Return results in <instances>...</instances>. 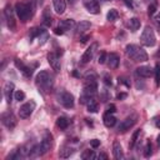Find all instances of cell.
Returning <instances> with one entry per match:
<instances>
[{"instance_id":"7dc6e473","label":"cell","mask_w":160,"mask_h":160,"mask_svg":"<svg viewBox=\"0 0 160 160\" xmlns=\"http://www.w3.org/2000/svg\"><path fill=\"white\" fill-rule=\"evenodd\" d=\"M124 2H125L129 8H132V0H124Z\"/></svg>"},{"instance_id":"b9f144b4","label":"cell","mask_w":160,"mask_h":160,"mask_svg":"<svg viewBox=\"0 0 160 160\" xmlns=\"http://www.w3.org/2000/svg\"><path fill=\"white\" fill-rule=\"evenodd\" d=\"M126 98H128V94L126 92H119L116 95V99L118 100H122V99H126Z\"/></svg>"},{"instance_id":"d6986e66","label":"cell","mask_w":160,"mask_h":160,"mask_svg":"<svg viewBox=\"0 0 160 160\" xmlns=\"http://www.w3.org/2000/svg\"><path fill=\"white\" fill-rule=\"evenodd\" d=\"M112 154H114V158H115V159H119V160L124 159L122 148H121V145H120L119 141H115V142L112 144Z\"/></svg>"},{"instance_id":"d4e9b609","label":"cell","mask_w":160,"mask_h":160,"mask_svg":"<svg viewBox=\"0 0 160 160\" xmlns=\"http://www.w3.org/2000/svg\"><path fill=\"white\" fill-rule=\"evenodd\" d=\"M128 25H129V28H130V30H131V31H136V30L140 28L141 22H140V20H139L138 18H131V19L129 20Z\"/></svg>"},{"instance_id":"f35d334b","label":"cell","mask_w":160,"mask_h":160,"mask_svg":"<svg viewBox=\"0 0 160 160\" xmlns=\"http://www.w3.org/2000/svg\"><path fill=\"white\" fill-rule=\"evenodd\" d=\"M155 11H156V5H155V4L149 5V8H148V14H149L150 16H152V15L155 14Z\"/></svg>"},{"instance_id":"bcb514c9","label":"cell","mask_w":160,"mask_h":160,"mask_svg":"<svg viewBox=\"0 0 160 160\" xmlns=\"http://www.w3.org/2000/svg\"><path fill=\"white\" fill-rule=\"evenodd\" d=\"M89 39H90V36H89V35H85V36H82L80 40H81V42H86Z\"/></svg>"},{"instance_id":"e0dca14e","label":"cell","mask_w":160,"mask_h":160,"mask_svg":"<svg viewBox=\"0 0 160 160\" xmlns=\"http://www.w3.org/2000/svg\"><path fill=\"white\" fill-rule=\"evenodd\" d=\"M15 65H16L18 69L21 70V72H22L26 78H30V76L32 75V69L29 68V66H26V65H25L22 61H20L19 59H15Z\"/></svg>"},{"instance_id":"7bdbcfd3","label":"cell","mask_w":160,"mask_h":160,"mask_svg":"<svg viewBox=\"0 0 160 160\" xmlns=\"http://www.w3.org/2000/svg\"><path fill=\"white\" fill-rule=\"evenodd\" d=\"M96 158H98L99 160H106V159H108V155H106L105 152H100V154H99Z\"/></svg>"},{"instance_id":"44dd1931","label":"cell","mask_w":160,"mask_h":160,"mask_svg":"<svg viewBox=\"0 0 160 160\" xmlns=\"http://www.w3.org/2000/svg\"><path fill=\"white\" fill-rule=\"evenodd\" d=\"M52 2H54V9H55L56 14H59V15L64 14V11H65V9H66V2H65V0H52Z\"/></svg>"},{"instance_id":"ffe728a7","label":"cell","mask_w":160,"mask_h":160,"mask_svg":"<svg viewBox=\"0 0 160 160\" xmlns=\"http://www.w3.org/2000/svg\"><path fill=\"white\" fill-rule=\"evenodd\" d=\"M102 121H104V125L106 128H112L115 125V122H116V118L111 112H106L104 115V118H102Z\"/></svg>"},{"instance_id":"7c38bea8","label":"cell","mask_w":160,"mask_h":160,"mask_svg":"<svg viewBox=\"0 0 160 160\" xmlns=\"http://www.w3.org/2000/svg\"><path fill=\"white\" fill-rule=\"evenodd\" d=\"M48 61H49V64H50V66L52 68L54 71H56V72L60 71L61 65H60V60H59L58 54H55V52H49V54H48Z\"/></svg>"},{"instance_id":"277c9868","label":"cell","mask_w":160,"mask_h":160,"mask_svg":"<svg viewBox=\"0 0 160 160\" xmlns=\"http://www.w3.org/2000/svg\"><path fill=\"white\" fill-rule=\"evenodd\" d=\"M98 91V82H96V76L95 74H88L85 76V82H84V94L94 96Z\"/></svg>"},{"instance_id":"d590c367","label":"cell","mask_w":160,"mask_h":160,"mask_svg":"<svg viewBox=\"0 0 160 160\" xmlns=\"http://www.w3.org/2000/svg\"><path fill=\"white\" fill-rule=\"evenodd\" d=\"M38 38H39V44H40V45H42V44H45V42H46V40H48L49 35H48V32H46V31H42Z\"/></svg>"},{"instance_id":"681fc988","label":"cell","mask_w":160,"mask_h":160,"mask_svg":"<svg viewBox=\"0 0 160 160\" xmlns=\"http://www.w3.org/2000/svg\"><path fill=\"white\" fill-rule=\"evenodd\" d=\"M158 145H159V146H160V135H159V136H158Z\"/></svg>"},{"instance_id":"7402d4cb","label":"cell","mask_w":160,"mask_h":160,"mask_svg":"<svg viewBox=\"0 0 160 160\" xmlns=\"http://www.w3.org/2000/svg\"><path fill=\"white\" fill-rule=\"evenodd\" d=\"M42 25L44 26H50L52 24V16L50 14V10L49 9H45L44 12H42Z\"/></svg>"},{"instance_id":"3957f363","label":"cell","mask_w":160,"mask_h":160,"mask_svg":"<svg viewBox=\"0 0 160 160\" xmlns=\"http://www.w3.org/2000/svg\"><path fill=\"white\" fill-rule=\"evenodd\" d=\"M35 81H36V85L40 86V88H41L42 90H45V91H49V90L52 88V76H51L50 72L46 71V70L40 71V72L36 75Z\"/></svg>"},{"instance_id":"8992f818","label":"cell","mask_w":160,"mask_h":160,"mask_svg":"<svg viewBox=\"0 0 160 160\" xmlns=\"http://www.w3.org/2000/svg\"><path fill=\"white\" fill-rule=\"evenodd\" d=\"M56 99L66 109H71L74 106V96H72V94H70V92H68L65 90L59 91L56 94Z\"/></svg>"},{"instance_id":"8d00e7d4","label":"cell","mask_w":160,"mask_h":160,"mask_svg":"<svg viewBox=\"0 0 160 160\" xmlns=\"http://www.w3.org/2000/svg\"><path fill=\"white\" fill-rule=\"evenodd\" d=\"M102 80H104V84L106 85V86H111V76L106 72V74H104V78H102Z\"/></svg>"},{"instance_id":"e575fe53","label":"cell","mask_w":160,"mask_h":160,"mask_svg":"<svg viewBox=\"0 0 160 160\" xmlns=\"http://www.w3.org/2000/svg\"><path fill=\"white\" fill-rule=\"evenodd\" d=\"M14 98H15V100H18V101H22V100L25 99V92H24L22 90H18V91H15Z\"/></svg>"},{"instance_id":"2e32d148","label":"cell","mask_w":160,"mask_h":160,"mask_svg":"<svg viewBox=\"0 0 160 160\" xmlns=\"http://www.w3.org/2000/svg\"><path fill=\"white\" fill-rule=\"evenodd\" d=\"M108 61V66L110 68V69H116L118 66H119V61H120V58H119V55L118 54H115V52H110L109 55H108V59H106Z\"/></svg>"},{"instance_id":"ac0fdd59","label":"cell","mask_w":160,"mask_h":160,"mask_svg":"<svg viewBox=\"0 0 160 160\" xmlns=\"http://www.w3.org/2000/svg\"><path fill=\"white\" fill-rule=\"evenodd\" d=\"M154 74V70L150 66H140L136 69V75L141 78H150Z\"/></svg>"},{"instance_id":"f546056e","label":"cell","mask_w":160,"mask_h":160,"mask_svg":"<svg viewBox=\"0 0 160 160\" xmlns=\"http://www.w3.org/2000/svg\"><path fill=\"white\" fill-rule=\"evenodd\" d=\"M72 152H74V150H72L71 148H66V146H64V148L60 150L59 155H60V158H64V159H66V158H69V156H70Z\"/></svg>"},{"instance_id":"7a4b0ae2","label":"cell","mask_w":160,"mask_h":160,"mask_svg":"<svg viewBox=\"0 0 160 160\" xmlns=\"http://www.w3.org/2000/svg\"><path fill=\"white\" fill-rule=\"evenodd\" d=\"M125 52H126L128 58L132 59L134 61L144 62V61L148 60V54H146V51H145L142 48H140V46H138V45H135V44H129V45H126Z\"/></svg>"},{"instance_id":"ba28073f","label":"cell","mask_w":160,"mask_h":160,"mask_svg":"<svg viewBox=\"0 0 160 160\" xmlns=\"http://www.w3.org/2000/svg\"><path fill=\"white\" fill-rule=\"evenodd\" d=\"M35 106H36V104H35L34 100H30V101L22 104V105L20 106V109H19V116H20L21 119L29 118V116L32 114V111L35 110Z\"/></svg>"},{"instance_id":"9a60e30c","label":"cell","mask_w":160,"mask_h":160,"mask_svg":"<svg viewBox=\"0 0 160 160\" xmlns=\"http://www.w3.org/2000/svg\"><path fill=\"white\" fill-rule=\"evenodd\" d=\"M14 84L12 82H10V81H8L6 84H5V86H4V96H5V100H6V102L8 104H10L11 102V100H12V94H14Z\"/></svg>"},{"instance_id":"cb8c5ba5","label":"cell","mask_w":160,"mask_h":160,"mask_svg":"<svg viewBox=\"0 0 160 160\" xmlns=\"http://www.w3.org/2000/svg\"><path fill=\"white\" fill-rule=\"evenodd\" d=\"M86 106H88V111H90V112H98V110H99V105H98V102L94 100V98H90V99L88 100Z\"/></svg>"},{"instance_id":"d6a6232c","label":"cell","mask_w":160,"mask_h":160,"mask_svg":"<svg viewBox=\"0 0 160 160\" xmlns=\"http://www.w3.org/2000/svg\"><path fill=\"white\" fill-rule=\"evenodd\" d=\"M154 74H155V82H156V86H159V85H160V64H156L155 70H154Z\"/></svg>"},{"instance_id":"60d3db41","label":"cell","mask_w":160,"mask_h":160,"mask_svg":"<svg viewBox=\"0 0 160 160\" xmlns=\"http://www.w3.org/2000/svg\"><path fill=\"white\" fill-rule=\"evenodd\" d=\"M116 111V106L114 105V104H110V105H108V108H106V112H115Z\"/></svg>"},{"instance_id":"db71d44e","label":"cell","mask_w":160,"mask_h":160,"mask_svg":"<svg viewBox=\"0 0 160 160\" xmlns=\"http://www.w3.org/2000/svg\"><path fill=\"white\" fill-rule=\"evenodd\" d=\"M159 19H160V14H159Z\"/></svg>"},{"instance_id":"9c48e42d","label":"cell","mask_w":160,"mask_h":160,"mask_svg":"<svg viewBox=\"0 0 160 160\" xmlns=\"http://www.w3.org/2000/svg\"><path fill=\"white\" fill-rule=\"evenodd\" d=\"M1 122L4 124V126L11 130L16 126V118L11 111H5L1 114Z\"/></svg>"},{"instance_id":"1f68e13d","label":"cell","mask_w":160,"mask_h":160,"mask_svg":"<svg viewBox=\"0 0 160 160\" xmlns=\"http://www.w3.org/2000/svg\"><path fill=\"white\" fill-rule=\"evenodd\" d=\"M81 158L84 159V160H90V159H95L96 156H95V154H94V151L92 150H85L82 154H81Z\"/></svg>"},{"instance_id":"5bb4252c","label":"cell","mask_w":160,"mask_h":160,"mask_svg":"<svg viewBox=\"0 0 160 160\" xmlns=\"http://www.w3.org/2000/svg\"><path fill=\"white\" fill-rule=\"evenodd\" d=\"M84 6H85V9H86L90 14L96 15V14L100 12V6H99V4H98L96 0H85V1H84Z\"/></svg>"},{"instance_id":"4dcf8cb0","label":"cell","mask_w":160,"mask_h":160,"mask_svg":"<svg viewBox=\"0 0 160 160\" xmlns=\"http://www.w3.org/2000/svg\"><path fill=\"white\" fill-rule=\"evenodd\" d=\"M42 31H44V30H41L40 28H32V29H30V31H29V38H30V41H31L34 38L39 36V35H40Z\"/></svg>"},{"instance_id":"c3c4849f","label":"cell","mask_w":160,"mask_h":160,"mask_svg":"<svg viewBox=\"0 0 160 160\" xmlns=\"http://www.w3.org/2000/svg\"><path fill=\"white\" fill-rule=\"evenodd\" d=\"M155 125H156V128L160 129V119H156V120H155Z\"/></svg>"},{"instance_id":"83f0119b","label":"cell","mask_w":160,"mask_h":160,"mask_svg":"<svg viewBox=\"0 0 160 160\" xmlns=\"http://www.w3.org/2000/svg\"><path fill=\"white\" fill-rule=\"evenodd\" d=\"M140 135H141V129L135 130V132L132 134L131 141H130V144H129V146H130V148H134V146H135V144H136V142L140 140Z\"/></svg>"},{"instance_id":"8fae6325","label":"cell","mask_w":160,"mask_h":160,"mask_svg":"<svg viewBox=\"0 0 160 160\" xmlns=\"http://www.w3.org/2000/svg\"><path fill=\"white\" fill-rule=\"evenodd\" d=\"M39 146H40V150H41V154H42V155H44L45 152H48V151L50 150V148L52 146V135L46 131V132L44 134V136H42V140H41L40 144H39Z\"/></svg>"},{"instance_id":"484cf974","label":"cell","mask_w":160,"mask_h":160,"mask_svg":"<svg viewBox=\"0 0 160 160\" xmlns=\"http://www.w3.org/2000/svg\"><path fill=\"white\" fill-rule=\"evenodd\" d=\"M90 26H91V22H90V21L82 20V21H80V22L78 24V31H79V32H84V31L89 30Z\"/></svg>"},{"instance_id":"4fadbf2b","label":"cell","mask_w":160,"mask_h":160,"mask_svg":"<svg viewBox=\"0 0 160 160\" xmlns=\"http://www.w3.org/2000/svg\"><path fill=\"white\" fill-rule=\"evenodd\" d=\"M96 48H98V44H96V42H94L92 45H90V46L85 50V52H84V54H82V56H81V62H82V64H86V62H89V61L92 59V56H94V54H95Z\"/></svg>"},{"instance_id":"f1b7e54d","label":"cell","mask_w":160,"mask_h":160,"mask_svg":"<svg viewBox=\"0 0 160 160\" xmlns=\"http://www.w3.org/2000/svg\"><path fill=\"white\" fill-rule=\"evenodd\" d=\"M118 18H119V12L116 9H110L106 14V19L109 21H115V20H118Z\"/></svg>"},{"instance_id":"f6af8a7d","label":"cell","mask_w":160,"mask_h":160,"mask_svg":"<svg viewBox=\"0 0 160 160\" xmlns=\"http://www.w3.org/2000/svg\"><path fill=\"white\" fill-rule=\"evenodd\" d=\"M120 82H121V84H125L126 86H130V82H128L125 78H119V84H120Z\"/></svg>"},{"instance_id":"816d5d0a","label":"cell","mask_w":160,"mask_h":160,"mask_svg":"<svg viewBox=\"0 0 160 160\" xmlns=\"http://www.w3.org/2000/svg\"><path fill=\"white\" fill-rule=\"evenodd\" d=\"M69 2H70V4H74V2H75V0H69Z\"/></svg>"},{"instance_id":"ab89813d","label":"cell","mask_w":160,"mask_h":160,"mask_svg":"<svg viewBox=\"0 0 160 160\" xmlns=\"http://www.w3.org/2000/svg\"><path fill=\"white\" fill-rule=\"evenodd\" d=\"M90 145H91V148L96 149L98 146H100V140H98V139H92V140H90Z\"/></svg>"},{"instance_id":"52a82bcc","label":"cell","mask_w":160,"mask_h":160,"mask_svg":"<svg viewBox=\"0 0 160 160\" xmlns=\"http://www.w3.org/2000/svg\"><path fill=\"white\" fill-rule=\"evenodd\" d=\"M136 120H138V115H136V114H132V115L128 116L125 120H122V121L119 124L118 131H119V132H126L128 130H130V128H132V126L135 125Z\"/></svg>"},{"instance_id":"5b68a950","label":"cell","mask_w":160,"mask_h":160,"mask_svg":"<svg viewBox=\"0 0 160 160\" xmlns=\"http://www.w3.org/2000/svg\"><path fill=\"white\" fill-rule=\"evenodd\" d=\"M140 41L144 46H154L156 42V38L154 34V30L150 26H146L142 30V34L140 36Z\"/></svg>"},{"instance_id":"74e56055","label":"cell","mask_w":160,"mask_h":160,"mask_svg":"<svg viewBox=\"0 0 160 160\" xmlns=\"http://www.w3.org/2000/svg\"><path fill=\"white\" fill-rule=\"evenodd\" d=\"M106 59H108V55H106V52L105 51H101V54L99 55V64H104L105 61H106Z\"/></svg>"},{"instance_id":"ee69618b","label":"cell","mask_w":160,"mask_h":160,"mask_svg":"<svg viewBox=\"0 0 160 160\" xmlns=\"http://www.w3.org/2000/svg\"><path fill=\"white\" fill-rule=\"evenodd\" d=\"M54 32H55L56 35H61V34H64V29L59 26V28H56V29L54 30Z\"/></svg>"},{"instance_id":"603a6c76","label":"cell","mask_w":160,"mask_h":160,"mask_svg":"<svg viewBox=\"0 0 160 160\" xmlns=\"http://www.w3.org/2000/svg\"><path fill=\"white\" fill-rule=\"evenodd\" d=\"M56 125H58V128H60L61 130H65V129H68V126L70 125V120H69L68 118H65V116H60V118H58V120H56Z\"/></svg>"},{"instance_id":"836d02e7","label":"cell","mask_w":160,"mask_h":160,"mask_svg":"<svg viewBox=\"0 0 160 160\" xmlns=\"http://www.w3.org/2000/svg\"><path fill=\"white\" fill-rule=\"evenodd\" d=\"M151 154H152V151H151V142L148 141L146 145H145V148H144V156L145 158H150Z\"/></svg>"},{"instance_id":"4316f807","label":"cell","mask_w":160,"mask_h":160,"mask_svg":"<svg viewBox=\"0 0 160 160\" xmlns=\"http://www.w3.org/2000/svg\"><path fill=\"white\" fill-rule=\"evenodd\" d=\"M74 25H75V21L72 20V19H66V20H62V21H60V28H62L64 30H68V29H71V28H74Z\"/></svg>"},{"instance_id":"f907efd6","label":"cell","mask_w":160,"mask_h":160,"mask_svg":"<svg viewBox=\"0 0 160 160\" xmlns=\"http://www.w3.org/2000/svg\"><path fill=\"white\" fill-rule=\"evenodd\" d=\"M156 25H158V28H159V30H160V21H158V22H156Z\"/></svg>"},{"instance_id":"30bf717a","label":"cell","mask_w":160,"mask_h":160,"mask_svg":"<svg viewBox=\"0 0 160 160\" xmlns=\"http://www.w3.org/2000/svg\"><path fill=\"white\" fill-rule=\"evenodd\" d=\"M4 15H5V19H6V24H8V28L14 31L15 28H16V22H15V18H14V10L11 8V5H6L5 9H4Z\"/></svg>"},{"instance_id":"f5cc1de1","label":"cell","mask_w":160,"mask_h":160,"mask_svg":"<svg viewBox=\"0 0 160 160\" xmlns=\"http://www.w3.org/2000/svg\"><path fill=\"white\" fill-rule=\"evenodd\" d=\"M158 55H160V51H159V52H158Z\"/></svg>"},{"instance_id":"6da1fadb","label":"cell","mask_w":160,"mask_h":160,"mask_svg":"<svg viewBox=\"0 0 160 160\" xmlns=\"http://www.w3.org/2000/svg\"><path fill=\"white\" fill-rule=\"evenodd\" d=\"M32 11H34V5L31 2L20 1L15 4V12L21 22H26L32 16Z\"/></svg>"}]
</instances>
